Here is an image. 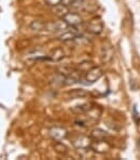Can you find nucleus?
Instances as JSON below:
<instances>
[{
  "label": "nucleus",
  "mask_w": 140,
  "mask_h": 160,
  "mask_svg": "<svg viewBox=\"0 0 140 160\" xmlns=\"http://www.w3.org/2000/svg\"><path fill=\"white\" fill-rule=\"evenodd\" d=\"M102 76H103V69L101 67L94 66L92 68H90L88 72H86L85 76H83L82 79H80V82L85 86H90V84L98 81Z\"/></svg>",
  "instance_id": "f257e3e1"
},
{
  "label": "nucleus",
  "mask_w": 140,
  "mask_h": 160,
  "mask_svg": "<svg viewBox=\"0 0 140 160\" xmlns=\"http://www.w3.org/2000/svg\"><path fill=\"white\" fill-rule=\"evenodd\" d=\"M92 143V138L90 136L77 134L75 138H72V144L78 150H88L90 149Z\"/></svg>",
  "instance_id": "f03ea898"
},
{
  "label": "nucleus",
  "mask_w": 140,
  "mask_h": 160,
  "mask_svg": "<svg viewBox=\"0 0 140 160\" xmlns=\"http://www.w3.org/2000/svg\"><path fill=\"white\" fill-rule=\"evenodd\" d=\"M101 109L99 107H91L88 112H85V123H86V127L87 126H91V124H96L97 122L99 121V119H100L101 117Z\"/></svg>",
  "instance_id": "7ed1b4c3"
},
{
  "label": "nucleus",
  "mask_w": 140,
  "mask_h": 160,
  "mask_svg": "<svg viewBox=\"0 0 140 160\" xmlns=\"http://www.w3.org/2000/svg\"><path fill=\"white\" fill-rule=\"evenodd\" d=\"M90 149L98 154H105L111 149V145L105 140H99V141H92Z\"/></svg>",
  "instance_id": "20e7f679"
},
{
  "label": "nucleus",
  "mask_w": 140,
  "mask_h": 160,
  "mask_svg": "<svg viewBox=\"0 0 140 160\" xmlns=\"http://www.w3.org/2000/svg\"><path fill=\"white\" fill-rule=\"evenodd\" d=\"M79 35H80V32H79V29H78V26H71V28H67L65 32L60 35L59 39L63 42H67V41H71V40L76 39Z\"/></svg>",
  "instance_id": "39448f33"
},
{
  "label": "nucleus",
  "mask_w": 140,
  "mask_h": 160,
  "mask_svg": "<svg viewBox=\"0 0 140 160\" xmlns=\"http://www.w3.org/2000/svg\"><path fill=\"white\" fill-rule=\"evenodd\" d=\"M86 29L92 35H100L103 32V24L99 18H92L87 23Z\"/></svg>",
  "instance_id": "423d86ee"
},
{
  "label": "nucleus",
  "mask_w": 140,
  "mask_h": 160,
  "mask_svg": "<svg viewBox=\"0 0 140 160\" xmlns=\"http://www.w3.org/2000/svg\"><path fill=\"white\" fill-rule=\"evenodd\" d=\"M49 135L53 141H62L68 136V132L62 127H53L49 131Z\"/></svg>",
  "instance_id": "0eeeda50"
},
{
  "label": "nucleus",
  "mask_w": 140,
  "mask_h": 160,
  "mask_svg": "<svg viewBox=\"0 0 140 160\" xmlns=\"http://www.w3.org/2000/svg\"><path fill=\"white\" fill-rule=\"evenodd\" d=\"M63 20L65 21V23L68 26H79L83 23L82 16L78 13L75 12H68L65 16L63 18Z\"/></svg>",
  "instance_id": "6e6552de"
},
{
  "label": "nucleus",
  "mask_w": 140,
  "mask_h": 160,
  "mask_svg": "<svg viewBox=\"0 0 140 160\" xmlns=\"http://www.w3.org/2000/svg\"><path fill=\"white\" fill-rule=\"evenodd\" d=\"M68 12H70V8L63 3H60V4H58V6L52 7V13L60 18H63Z\"/></svg>",
  "instance_id": "1a4fd4ad"
},
{
  "label": "nucleus",
  "mask_w": 140,
  "mask_h": 160,
  "mask_svg": "<svg viewBox=\"0 0 140 160\" xmlns=\"http://www.w3.org/2000/svg\"><path fill=\"white\" fill-rule=\"evenodd\" d=\"M64 58H65V52H64V50L62 48L53 49L48 56L49 60L53 61V62H60V61H62Z\"/></svg>",
  "instance_id": "9d476101"
},
{
  "label": "nucleus",
  "mask_w": 140,
  "mask_h": 160,
  "mask_svg": "<svg viewBox=\"0 0 140 160\" xmlns=\"http://www.w3.org/2000/svg\"><path fill=\"white\" fill-rule=\"evenodd\" d=\"M109 136V134L106 131L102 130L100 128L94 129L90 133V138H92V141H99V140H105Z\"/></svg>",
  "instance_id": "9b49d317"
},
{
  "label": "nucleus",
  "mask_w": 140,
  "mask_h": 160,
  "mask_svg": "<svg viewBox=\"0 0 140 160\" xmlns=\"http://www.w3.org/2000/svg\"><path fill=\"white\" fill-rule=\"evenodd\" d=\"M90 106H91V104H82V105H78V106L73 107L71 110L76 115H83L91 108Z\"/></svg>",
  "instance_id": "f8f14e48"
},
{
  "label": "nucleus",
  "mask_w": 140,
  "mask_h": 160,
  "mask_svg": "<svg viewBox=\"0 0 140 160\" xmlns=\"http://www.w3.org/2000/svg\"><path fill=\"white\" fill-rule=\"evenodd\" d=\"M53 148L58 154H61V155H66L68 152L67 147H66L64 144H62L61 141H54Z\"/></svg>",
  "instance_id": "ddd939ff"
},
{
  "label": "nucleus",
  "mask_w": 140,
  "mask_h": 160,
  "mask_svg": "<svg viewBox=\"0 0 140 160\" xmlns=\"http://www.w3.org/2000/svg\"><path fill=\"white\" fill-rule=\"evenodd\" d=\"M46 28V23L41 22V21H34V22L30 24V29L33 30V32H40V30L45 29Z\"/></svg>",
  "instance_id": "4468645a"
},
{
  "label": "nucleus",
  "mask_w": 140,
  "mask_h": 160,
  "mask_svg": "<svg viewBox=\"0 0 140 160\" xmlns=\"http://www.w3.org/2000/svg\"><path fill=\"white\" fill-rule=\"evenodd\" d=\"M67 95L70 96L71 98H83L88 95V93L84 90H73V91H71V92H68Z\"/></svg>",
  "instance_id": "2eb2a0df"
},
{
  "label": "nucleus",
  "mask_w": 140,
  "mask_h": 160,
  "mask_svg": "<svg viewBox=\"0 0 140 160\" xmlns=\"http://www.w3.org/2000/svg\"><path fill=\"white\" fill-rule=\"evenodd\" d=\"M113 51L111 48H103V52H102V61L105 63L110 62L112 60Z\"/></svg>",
  "instance_id": "dca6fc26"
},
{
  "label": "nucleus",
  "mask_w": 140,
  "mask_h": 160,
  "mask_svg": "<svg viewBox=\"0 0 140 160\" xmlns=\"http://www.w3.org/2000/svg\"><path fill=\"white\" fill-rule=\"evenodd\" d=\"M94 66L91 65V62H83L79 64V66H78V69L80 70L82 72H88V70L90 69V68H92Z\"/></svg>",
  "instance_id": "f3484780"
},
{
  "label": "nucleus",
  "mask_w": 140,
  "mask_h": 160,
  "mask_svg": "<svg viewBox=\"0 0 140 160\" xmlns=\"http://www.w3.org/2000/svg\"><path fill=\"white\" fill-rule=\"evenodd\" d=\"M47 2V4L51 7H54V6H58V4L62 3V0H45Z\"/></svg>",
  "instance_id": "a211bd4d"
}]
</instances>
